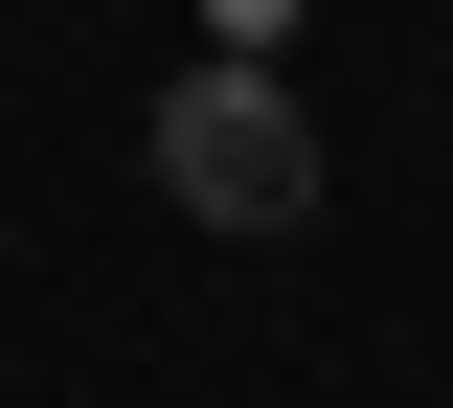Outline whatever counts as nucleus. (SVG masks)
I'll return each instance as SVG.
<instances>
[{
    "instance_id": "obj_1",
    "label": "nucleus",
    "mask_w": 453,
    "mask_h": 408,
    "mask_svg": "<svg viewBox=\"0 0 453 408\" xmlns=\"http://www.w3.org/2000/svg\"><path fill=\"white\" fill-rule=\"evenodd\" d=\"M136 136H159V204H181V227H226V250H250V227H318V91H273L250 46L181 68Z\"/></svg>"
}]
</instances>
